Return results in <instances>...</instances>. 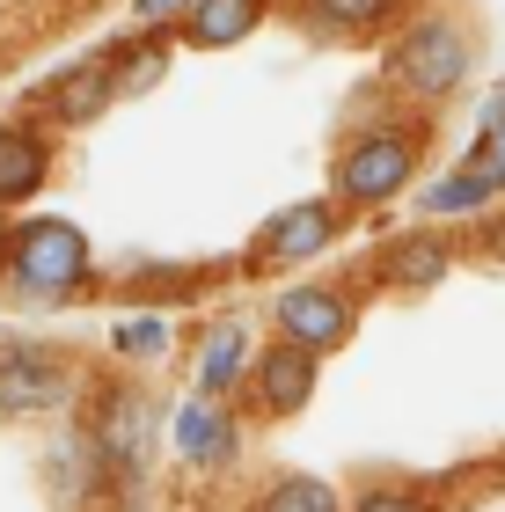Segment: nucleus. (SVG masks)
<instances>
[{
  "label": "nucleus",
  "mask_w": 505,
  "mask_h": 512,
  "mask_svg": "<svg viewBox=\"0 0 505 512\" xmlns=\"http://www.w3.org/2000/svg\"><path fill=\"white\" fill-rule=\"evenodd\" d=\"M388 66H396V81L410 88V96H447V88H462V74H469V37L454 30L447 15H425V22L403 30V44L388 52Z\"/></svg>",
  "instance_id": "1"
},
{
  "label": "nucleus",
  "mask_w": 505,
  "mask_h": 512,
  "mask_svg": "<svg viewBox=\"0 0 505 512\" xmlns=\"http://www.w3.org/2000/svg\"><path fill=\"white\" fill-rule=\"evenodd\" d=\"M8 271H15L22 293H66V286H81V278H88V242L66 220H37V227H22V235H15Z\"/></svg>",
  "instance_id": "2"
},
{
  "label": "nucleus",
  "mask_w": 505,
  "mask_h": 512,
  "mask_svg": "<svg viewBox=\"0 0 505 512\" xmlns=\"http://www.w3.org/2000/svg\"><path fill=\"white\" fill-rule=\"evenodd\" d=\"M279 330H286V344L330 352V344L352 337V300L330 286H293V293H279Z\"/></svg>",
  "instance_id": "3"
},
{
  "label": "nucleus",
  "mask_w": 505,
  "mask_h": 512,
  "mask_svg": "<svg viewBox=\"0 0 505 512\" xmlns=\"http://www.w3.org/2000/svg\"><path fill=\"white\" fill-rule=\"evenodd\" d=\"M410 161H418V154H410V139H403V132H374V139H359V147L344 154L337 183H344V198L374 205V198H388V191H403Z\"/></svg>",
  "instance_id": "4"
},
{
  "label": "nucleus",
  "mask_w": 505,
  "mask_h": 512,
  "mask_svg": "<svg viewBox=\"0 0 505 512\" xmlns=\"http://www.w3.org/2000/svg\"><path fill=\"white\" fill-rule=\"evenodd\" d=\"M96 447L118 476H140L147 454H154V410L140 403V395H110L103 403V425H96Z\"/></svg>",
  "instance_id": "5"
},
{
  "label": "nucleus",
  "mask_w": 505,
  "mask_h": 512,
  "mask_svg": "<svg viewBox=\"0 0 505 512\" xmlns=\"http://www.w3.org/2000/svg\"><path fill=\"white\" fill-rule=\"evenodd\" d=\"M491 191H505V139H484V147H476L447 183H432V191H425V213H476Z\"/></svg>",
  "instance_id": "6"
},
{
  "label": "nucleus",
  "mask_w": 505,
  "mask_h": 512,
  "mask_svg": "<svg viewBox=\"0 0 505 512\" xmlns=\"http://www.w3.org/2000/svg\"><path fill=\"white\" fill-rule=\"evenodd\" d=\"M59 395H66V381H59L52 359H37V352L0 359V410H52Z\"/></svg>",
  "instance_id": "7"
},
{
  "label": "nucleus",
  "mask_w": 505,
  "mask_h": 512,
  "mask_svg": "<svg viewBox=\"0 0 505 512\" xmlns=\"http://www.w3.org/2000/svg\"><path fill=\"white\" fill-rule=\"evenodd\" d=\"M257 395H264V410H301L315 395V352H308V344H279V352H264Z\"/></svg>",
  "instance_id": "8"
},
{
  "label": "nucleus",
  "mask_w": 505,
  "mask_h": 512,
  "mask_svg": "<svg viewBox=\"0 0 505 512\" xmlns=\"http://www.w3.org/2000/svg\"><path fill=\"white\" fill-rule=\"evenodd\" d=\"M176 454H191V461H205V469H227V454H235V425L213 410V403H183L176 410Z\"/></svg>",
  "instance_id": "9"
},
{
  "label": "nucleus",
  "mask_w": 505,
  "mask_h": 512,
  "mask_svg": "<svg viewBox=\"0 0 505 512\" xmlns=\"http://www.w3.org/2000/svg\"><path fill=\"white\" fill-rule=\"evenodd\" d=\"M110 96H118V81H110V66H74L66 81H52V118L59 125H88L103 118Z\"/></svg>",
  "instance_id": "10"
},
{
  "label": "nucleus",
  "mask_w": 505,
  "mask_h": 512,
  "mask_svg": "<svg viewBox=\"0 0 505 512\" xmlns=\"http://www.w3.org/2000/svg\"><path fill=\"white\" fill-rule=\"evenodd\" d=\"M323 242H330V205H315V198L264 227V256H271V264H279V256H315Z\"/></svg>",
  "instance_id": "11"
},
{
  "label": "nucleus",
  "mask_w": 505,
  "mask_h": 512,
  "mask_svg": "<svg viewBox=\"0 0 505 512\" xmlns=\"http://www.w3.org/2000/svg\"><path fill=\"white\" fill-rule=\"evenodd\" d=\"M257 0H191V22H183V30H191V44H242L249 30H257Z\"/></svg>",
  "instance_id": "12"
},
{
  "label": "nucleus",
  "mask_w": 505,
  "mask_h": 512,
  "mask_svg": "<svg viewBox=\"0 0 505 512\" xmlns=\"http://www.w3.org/2000/svg\"><path fill=\"white\" fill-rule=\"evenodd\" d=\"M447 264H454V249L440 235H410L396 256H388V278H396L403 293H425V286H440V278H447Z\"/></svg>",
  "instance_id": "13"
},
{
  "label": "nucleus",
  "mask_w": 505,
  "mask_h": 512,
  "mask_svg": "<svg viewBox=\"0 0 505 512\" xmlns=\"http://www.w3.org/2000/svg\"><path fill=\"white\" fill-rule=\"evenodd\" d=\"M242 366H249V337L227 322V330L205 337V359H198V388L205 395H220V388H235L242 381Z\"/></svg>",
  "instance_id": "14"
},
{
  "label": "nucleus",
  "mask_w": 505,
  "mask_h": 512,
  "mask_svg": "<svg viewBox=\"0 0 505 512\" xmlns=\"http://www.w3.org/2000/svg\"><path fill=\"white\" fill-rule=\"evenodd\" d=\"M44 183V147L30 132H0V198H22Z\"/></svg>",
  "instance_id": "15"
},
{
  "label": "nucleus",
  "mask_w": 505,
  "mask_h": 512,
  "mask_svg": "<svg viewBox=\"0 0 505 512\" xmlns=\"http://www.w3.org/2000/svg\"><path fill=\"white\" fill-rule=\"evenodd\" d=\"M169 74V52L162 44H132L125 52V66H110V81H118V96H147L154 81Z\"/></svg>",
  "instance_id": "16"
},
{
  "label": "nucleus",
  "mask_w": 505,
  "mask_h": 512,
  "mask_svg": "<svg viewBox=\"0 0 505 512\" xmlns=\"http://www.w3.org/2000/svg\"><path fill=\"white\" fill-rule=\"evenodd\" d=\"M257 512H337V491H330V483H315V476H286Z\"/></svg>",
  "instance_id": "17"
},
{
  "label": "nucleus",
  "mask_w": 505,
  "mask_h": 512,
  "mask_svg": "<svg viewBox=\"0 0 505 512\" xmlns=\"http://www.w3.org/2000/svg\"><path fill=\"white\" fill-rule=\"evenodd\" d=\"M169 344V322H154V315H140V322H118V352H132V359H154Z\"/></svg>",
  "instance_id": "18"
},
{
  "label": "nucleus",
  "mask_w": 505,
  "mask_h": 512,
  "mask_svg": "<svg viewBox=\"0 0 505 512\" xmlns=\"http://www.w3.org/2000/svg\"><path fill=\"white\" fill-rule=\"evenodd\" d=\"M330 22H344V30H359V22H381L388 15V0H315Z\"/></svg>",
  "instance_id": "19"
},
{
  "label": "nucleus",
  "mask_w": 505,
  "mask_h": 512,
  "mask_svg": "<svg viewBox=\"0 0 505 512\" xmlns=\"http://www.w3.org/2000/svg\"><path fill=\"white\" fill-rule=\"evenodd\" d=\"M359 512H425V505L403 498V491H374V498H359Z\"/></svg>",
  "instance_id": "20"
},
{
  "label": "nucleus",
  "mask_w": 505,
  "mask_h": 512,
  "mask_svg": "<svg viewBox=\"0 0 505 512\" xmlns=\"http://www.w3.org/2000/svg\"><path fill=\"white\" fill-rule=\"evenodd\" d=\"M484 139H505V88L484 103Z\"/></svg>",
  "instance_id": "21"
},
{
  "label": "nucleus",
  "mask_w": 505,
  "mask_h": 512,
  "mask_svg": "<svg viewBox=\"0 0 505 512\" xmlns=\"http://www.w3.org/2000/svg\"><path fill=\"white\" fill-rule=\"evenodd\" d=\"M176 8H183V0H140V15H147V22H162V15H176Z\"/></svg>",
  "instance_id": "22"
},
{
  "label": "nucleus",
  "mask_w": 505,
  "mask_h": 512,
  "mask_svg": "<svg viewBox=\"0 0 505 512\" xmlns=\"http://www.w3.org/2000/svg\"><path fill=\"white\" fill-rule=\"evenodd\" d=\"M484 256H491V264H505V220L491 227V242H484Z\"/></svg>",
  "instance_id": "23"
}]
</instances>
